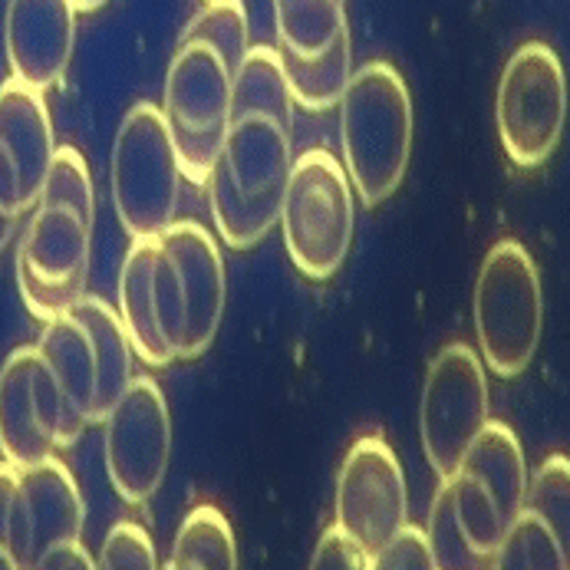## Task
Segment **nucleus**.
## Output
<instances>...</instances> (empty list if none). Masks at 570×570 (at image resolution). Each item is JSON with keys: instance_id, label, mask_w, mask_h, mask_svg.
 I'll use <instances>...</instances> for the list:
<instances>
[{"instance_id": "11", "label": "nucleus", "mask_w": 570, "mask_h": 570, "mask_svg": "<svg viewBox=\"0 0 570 570\" xmlns=\"http://www.w3.org/2000/svg\"><path fill=\"white\" fill-rule=\"evenodd\" d=\"M489 422V376L469 343H449L429 363L419 400V439L439 482L452 479Z\"/></svg>"}, {"instance_id": "10", "label": "nucleus", "mask_w": 570, "mask_h": 570, "mask_svg": "<svg viewBox=\"0 0 570 570\" xmlns=\"http://www.w3.org/2000/svg\"><path fill=\"white\" fill-rule=\"evenodd\" d=\"M501 149L518 168L544 165L561 146L568 122V77L561 57L531 40L511 53L494 96Z\"/></svg>"}, {"instance_id": "9", "label": "nucleus", "mask_w": 570, "mask_h": 570, "mask_svg": "<svg viewBox=\"0 0 570 570\" xmlns=\"http://www.w3.org/2000/svg\"><path fill=\"white\" fill-rule=\"evenodd\" d=\"M353 228L356 191L343 163L326 149L297 156L281 205V235L294 267L307 281H330L353 247Z\"/></svg>"}, {"instance_id": "19", "label": "nucleus", "mask_w": 570, "mask_h": 570, "mask_svg": "<svg viewBox=\"0 0 570 570\" xmlns=\"http://www.w3.org/2000/svg\"><path fill=\"white\" fill-rule=\"evenodd\" d=\"M153 264H156V242H132L122 271H119V321L126 326L132 350L149 366H168L171 353L165 346L159 321H156V294H153Z\"/></svg>"}, {"instance_id": "28", "label": "nucleus", "mask_w": 570, "mask_h": 570, "mask_svg": "<svg viewBox=\"0 0 570 570\" xmlns=\"http://www.w3.org/2000/svg\"><path fill=\"white\" fill-rule=\"evenodd\" d=\"M373 570H435L425 544V531L406 524L380 554H373Z\"/></svg>"}, {"instance_id": "32", "label": "nucleus", "mask_w": 570, "mask_h": 570, "mask_svg": "<svg viewBox=\"0 0 570 570\" xmlns=\"http://www.w3.org/2000/svg\"><path fill=\"white\" fill-rule=\"evenodd\" d=\"M17 225H20V218L17 215H7L3 208H0V254L7 250V245L13 242V235H17Z\"/></svg>"}, {"instance_id": "17", "label": "nucleus", "mask_w": 570, "mask_h": 570, "mask_svg": "<svg viewBox=\"0 0 570 570\" xmlns=\"http://www.w3.org/2000/svg\"><path fill=\"white\" fill-rule=\"evenodd\" d=\"M57 156L53 119L43 92L20 80L0 82V208L23 218L50 175Z\"/></svg>"}, {"instance_id": "24", "label": "nucleus", "mask_w": 570, "mask_h": 570, "mask_svg": "<svg viewBox=\"0 0 570 570\" xmlns=\"http://www.w3.org/2000/svg\"><path fill=\"white\" fill-rule=\"evenodd\" d=\"M524 511L534 514L570 558V459L548 455L528 479Z\"/></svg>"}, {"instance_id": "8", "label": "nucleus", "mask_w": 570, "mask_h": 570, "mask_svg": "<svg viewBox=\"0 0 570 570\" xmlns=\"http://www.w3.org/2000/svg\"><path fill=\"white\" fill-rule=\"evenodd\" d=\"M235 67L208 43L195 37H178L175 57L168 63L163 89V116L181 175L191 185H208L222 159L228 119H232V89Z\"/></svg>"}, {"instance_id": "2", "label": "nucleus", "mask_w": 570, "mask_h": 570, "mask_svg": "<svg viewBox=\"0 0 570 570\" xmlns=\"http://www.w3.org/2000/svg\"><path fill=\"white\" fill-rule=\"evenodd\" d=\"M92 228L96 191L89 165L80 149L57 146L47 185L17 245L20 301L40 324L67 314L86 294Z\"/></svg>"}, {"instance_id": "26", "label": "nucleus", "mask_w": 570, "mask_h": 570, "mask_svg": "<svg viewBox=\"0 0 570 570\" xmlns=\"http://www.w3.org/2000/svg\"><path fill=\"white\" fill-rule=\"evenodd\" d=\"M181 37H195L215 47L235 70L242 67L250 43H247V17L242 0H205V7L188 20Z\"/></svg>"}, {"instance_id": "6", "label": "nucleus", "mask_w": 570, "mask_h": 570, "mask_svg": "<svg viewBox=\"0 0 570 570\" xmlns=\"http://www.w3.org/2000/svg\"><path fill=\"white\" fill-rule=\"evenodd\" d=\"M472 317L479 336V356L494 376H521L544 333V291L541 274L528 247L514 238L491 245L472 297Z\"/></svg>"}, {"instance_id": "14", "label": "nucleus", "mask_w": 570, "mask_h": 570, "mask_svg": "<svg viewBox=\"0 0 570 570\" xmlns=\"http://www.w3.org/2000/svg\"><path fill=\"white\" fill-rule=\"evenodd\" d=\"M106 475L126 504H146L163 489L171 462V415L153 376H132L102 419Z\"/></svg>"}, {"instance_id": "31", "label": "nucleus", "mask_w": 570, "mask_h": 570, "mask_svg": "<svg viewBox=\"0 0 570 570\" xmlns=\"http://www.w3.org/2000/svg\"><path fill=\"white\" fill-rule=\"evenodd\" d=\"M13 491H17V469L0 459V541L7 544L10 534V508H13ZM10 548V544H7Z\"/></svg>"}, {"instance_id": "30", "label": "nucleus", "mask_w": 570, "mask_h": 570, "mask_svg": "<svg viewBox=\"0 0 570 570\" xmlns=\"http://www.w3.org/2000/svg\"><path fill=\"white\" fill-rule=\"evenodd\" d=\"M37 570H96V561H92V554L82 548V541L77 544H63V548H57V551H50Z\"/></svg>"}, {"instance_id": "22", "label": "nucleus", "mask_w": 570, "mask_h": 570, "mask_svg": "<svg viewBox=\"0 0 570 570\" xmlns=\"http://www.w3.org/2000/svg\"><path fill=\"white\" fill-rule=\"evenodd\" d=\"M277 50L321 57L346 33V0H274Z\"/></svg>"}, {"instance_id": "33", "label": "nucleus", "mask_w": 570, "mask_h": 570, "mask_svg": "<svg viewBox=\"0 0 570 570\" xmlns=\"http://www.w3.org/2000/svg\"><path fill=\"white\" fill-rule=\"evenodd\" d=\"M0 570H20V564L13 561V554H10V548L0 541Z\"/></svg>"}, {"instance_id": "3", "label": "nucleus", "mask_w": 570, "mask_h": 570, "mask_svg": "<svg viewBox=\"0 0 570 570\" xmlns=\"http://www.w3.org/2000/svg\"><path fill=\"white\" fill-rule=\"evenodd\" d=\"M63 400V449L109 415L132 383L136 350L119 311L102 297L80 301L43 324L37 340Z\"/></svg>"}, {"instance_id": "13", "label": "nucleus", "mask_w": 570, "mask_h": 570, "mask_svg": "<svg viewBox=\"0 0 570 570\" xmlns=\"http://www.w3.org/2000/svg\"><path fill=\"white\" fill-rule=\"evenodd\" d=\"M333 524L370 558L409 524L406 475L386 439L360 435L343 455L333 494Z\"/></svg>"}, {"instance_id": "16", "label": "nucleus", "mask_w": 570, "mask_h": 570, "mask_svg": "<svg viewBox=\"0 0 570 570\" xmlns=\"http://www.w3.org/2000/svg\"><path fill=\"white\" fill-rule=\"evenodd\" d=\"M82 524L86 504L80 485L57 455L17 469L7 544L20 570H37L50 551L77 544L82 538Z\"/></svg>"}, {"instance_id": "1", "label": "nucleus", "mask_w": 570, "mask_h": 570, "mask_svg": "<svg viewBox=\"0 0 570 570\" xmlns=\"http://www.w3.org/2000/svg\"><path fill=\"white\" fill-rule=\"evenodd\" d=\"M294 168V99L271 47H250L235 73L222 159L208 178L212 222L232 250L261 245L281 222Z\"/></svg>"}, {"instance_id": "20", "label": "nucleus", "mask_w": 570, "mask_h": 570, "mask_svg": "<svg viewBox=\"0 0 570 570\" xmlns=\"http://www.w3.org/2000/svg\"><path fill=\"white\" fill-rule=\"evenodd\" d=\"M281 57V70L291 89L294 106H304L311 112H324L340 106L350 77H353V47H350V30L343 37H336V43L321 53V57H294L287 50H277Z\"/></svg>"}, {"instance_id": "23", "label": "nucleus", "mask_w": 570, "mask_h": 570, "mask_svg": "<svg viewBox=\"0 0 570 570\" xmlns=\"http://www.w3.org/2000/svg\"><path fill=\"white\" fill-rule=\"evenodd\" d=\"M422 531H425V544H429L435 570H494V554L479 551L462 531L449 482H439V491L429 508V521Z\"/></svg>"}, {"instance_id": "34", "label": "nucleus", "mask_w": 570, "mask_h": 570, "mask_svg": "<svg viewBox=\"0 0 570 570\" xmlns=\"http://www.w3.org/2000/svg\"><path fill=\"white\" fill-rule=\"evenodd\" d=\"M109 0H73V7L80 10V13H92V10H99V7H106Z\"/></svg>"}, {"instance_id": "7", "label": "nucleus", "mask_w": 570, "mask_h": 570, "mask_svg": "<svg viewBox=\"0 0 570 570\" xmlns=\"http://www.w3.org/2000/svg\"><path fill=\"white\" fill-rule=\"evenodd\" d=\"M181 178L163 109L136 102L119 122L109 159L116 218L132 242H156L175 225Z\"/></svg>"}, {"instance_id": "18", "label": "nucleus", "mask_w": 570, "mask_h": 570, "mask_svg": "<svg viewBox=\"0 0 570 570\" xmlns=\"http://www.w3.org/2000/svg\"><path fill=\"white\" fill-rule=\"evenodd\" d=\"M73 0H7L3 47L10 77L47 92L63 80L77 43Z\"/></svg>"}, {"instance_id": "25", "label": "nucleus", "mask_w": 570, "mask_h": 570, "mask_svg": "<svg viewBox=\"0 0 570 570\" xmlns=\"http://www.w3.org/2000/svg\"><path fill=\"white\" fill-rule=\"evenodd\" d=\"M494 570H570V558L534 514L521 511L494 554Z\"/></svg>"}, {"instance_id": "21", "label": "nucleus", "mask_w": 570, "mask_h": 570, "mask_svg": "<svg viewBox=\"0 0 570 570\" xmlns=\"http://www.w3.org/2000/svg\"><path fill=\"white\" fill-rule=\"evenodd\" d=\"M163 570H238V541L225 511L215 504L191 508Z\"/></svg>"}, {"instance_id": "29", "label": "nucleus", "mask_w": 570, "mask_h": 570, "mask_svg": "<svg viewBox=\"0 0 570 570\" xmlns=\"http://www.w3.org/2000/svg\"><path fill=\"white\" fill-rule=\"evenodd\" d=\"M307 570H373V558L356 541H350L336 524H330L314 548Z\"/></svg>"}, {"instance_id": "5", "label": "nucleus", "mask_w": 570, "mask_h": 570, "mask_svg": "<svg viewBox=\"0 0 570 570\" xmlns=\"http://www.w3.org/2000/svg\"><path fill=\"white\" fill-rule=\"evenodd\" d=\"M153 294L171 363H188L208 353L228 304L225 257L208 228L198 222H175L163 238H156Z\"/></svg>"}, {"instance_id": "4", "label": "nucleus", "mask_w": 570, "mask_h": 570, "mask_svg": "<svg viewBox=\"0 0 570 570\" xmlns=\"http://www.w3.org/2000/svg\"><path fill=\"white\" fill-rule=\"evenodd\" d=\"M412 96L386 60L353 70L340 99L343 168L366 208L383 205L403 185L412 156Z\"/></svg>"}, {"instance_id": "12", "label": "nucleus", "mask_w": 570, "mask_h": 570, "mask_svg": "<svg viewBox=\"0 0 570 570\" xmlns=\"http://www.w3.org/2000/svg\"><path fill=\"white\" fill-rule=\"evenodd\" d=\"M445 482L469 541L485 554H498L528 494V465L518 435L504 422L489 419L459 472Z\"/></svg>"}, {"instance_id": "27", "label": "nucleus", "mask_w": 570, "mask_h": 570, "mask_svg": "<svg viewBox=\"0 0 570 570\" xmlns=\"http://www.w3.org/2000/svg\"><path fill=\"white\" fill-rule=\"evenodd\" d=\"M96 570H163L159 568V554L156 544L149 538V531L136 521H119L109 528Z\"/></svg>"}, {"instance_id": "15", "label": "nucleus", "mask_w": 570, "mask_h": 570, "mask_svg": "<svg viewBox=\"0 0 570 570\" xmlns=\"http://www.w3.org/2000/svg\"><path fill=\"white\" fill-rule=\"evenodd\" d=\"M57 449H63L60 386L37 343L17 346L0 366V459L27 469Z\"/></svg>"}]
</instances>
